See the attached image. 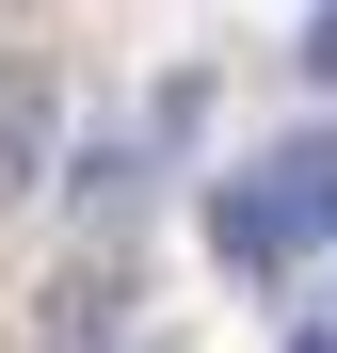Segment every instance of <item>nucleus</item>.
I'll use <instances>...</instances> for the list:
<instances>
[{
    "label": "nucleus",
    "instance_id": "1",
    "mask_svg": "<svg viewBox=\"0 0 337 353\" xmlns=\"http://www.w3.org/2000/svg\"><path fill=\"white\" fill-rule=\"evenodd\" d=\"M305 241H337V129H289L273 161H241L209 193V257L225 273H289Z\"/></svg>",
    "mask_w": 337,
    "mask_h": 353
},
{
    "label": "nucleus",
    "instance_id": "2",
    "mask_svg": "<svg viewBox=\"0 0 337 353\" xmlns=\"http://www.w3.org/2000/svg\"><path fill=\"white\" fill-rule=\"evenodd\" d=\"M48 161H65V81H48L32 48H0V209L48 193Z\"/></svg>",
    "mask_w": 337,
    "mask_h": 353
},
{
    "label": "nucleus",
    "instance_id": "3",
    "mask_svg": "<svg viewBox=\"0 0 337 353\" xmlns=\"http://www.w3.org/2000/svg\"><path fill=\"white\" fill-rule=\"evenodd\" d=\"M305 81H337V0H321V17H305Z\"/></svg>",
    "mask_w": 337,
    "mask_h": 353
},
{
    "label": "nucleus",
    "instance_id": "4",
    "mask_svg": "<svg viewBox=\"0 0 337 353\" xmlns=\"http://www.w3.org/2000/svg\"><path fill=\"white\" fill-rule=\"evenodd\" d=\"M289 353H337V321H305V337H289Z\"/></svg>",
    "mask_w": 337,
    "mask_h": 353
}]
</instances>
